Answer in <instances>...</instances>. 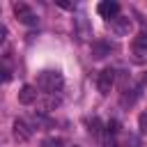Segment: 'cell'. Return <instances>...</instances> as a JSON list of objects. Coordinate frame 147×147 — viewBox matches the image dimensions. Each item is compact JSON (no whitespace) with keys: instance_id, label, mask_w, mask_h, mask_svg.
Here are the masks:
<instances>
[{"instance_id":"15","label":"cell","mask_w":147,"mask_h":147,"mask_svg":"<svg viewBox=\"0 0 147 147\" xmlns=\"http://www.w3.org/2000/svg\"><path fill=\"white\" fill-rule=\"evenodd\" d=\"M145 83H147V74H145Z\"/></svg>"},{"instance_id":"7","label":"cell","mask_w":147,"mask_h":147,"mask_svg":"<svg viewBox=\"0 0 147 147\" xmlns=\"http://www.w3.org/2000/svg\"><path fill=\"white\" fill-rule=\"evenodd\" d=\"M96 11H99L103 18L113 21V18L119 16V2H115V0H103V2L96 5Z\"/></svg>"},{"instance_id":"12","label":"cell","mask_w":147,"mask_h":147,"mask_svg":"<svg viewBox=\"0 0 147 147\" xmlns=\"http://www.w3.org/2000/svg\"><path fill=\"white\" fill-rule=\"evenodd\" d=\"M138 126H140V133H147V113L138 117Z\"/></svg>"},{"instance_id":"2","label":"cell","mask_w":147,"mask_h":147,"mask_svg":"<svg viewBox=\"0 0 147 147\" xmlns=\"http://www.w3.org/2000/svg\"><path fill=\"white\" fill-rule=\"evenodd\" d=\"M131 55H133V62L138 64H147V32H138V37L133 39L131 44Z\"/></svg>"},{"instance_id":"3","label":"cell","mask_w":147,"mask_h":147,"mask_svg":"<svg viewBox=\"0 0 147 147\" xmlns=\"http://www.w3.org/2000/svg\"><path fill=\"white\" fill-rule=\"evenodd\" d=\"M14 14H16V18L21 21V23H25V25H34L37 23V14L32 11V7L30 5H25V2H14Z\"/></svg>"},{"instance_id":"10","label":"cell","mask_w":147,"mask_h":147,"mask_svg":"<svg viewBox=\"0 0 147 147\" xmlns=\"http://www.w3.org/2000/svg\"><path fill=\"white\" fill-rule=\"evenodd\" d=\"M108 51H110V48H108L106 44H101V41H96V44L92 46V55H94L96 60H101V57H106V55H108Z\"/></svg>"},{"instance_id":"5","label":"cell","mask_w":147,"mask_h":147,"mask_svg":"<svg viewBox=\"0 0 147 147\" xmlns=\"http://www.w3.org/2000/svg\"><path fill=\"white\" fill-rule=\"evenodd\" d=\"M113 85H115V69H103L101 74H99V78H96V87H99V92L101 94H108L110 90H113Z\"/></svg>"},{"instance_id":"1","label":"cell","mask_w":147,"mask_h":147,"mask_svg":"<svg viewBox=\"0 0 147 147\" xmlns=\"http://www.w3.org/2000/svg\"><path fill=\"white\" fill-rule=\"evenodd\" d=\"M64 85V78L57 69H44L39 76H37V87L44 92V94H57Z\"/></svg>"},{"instance_id":"16","label":"cell","mask_w":147,"mask_h":147,"mask_svg":"<svg viewBox=\"0 0 147 147\" xmlns=\"http://www.w3.org/2000/svg\"><path fill=\"white\" fill-rule=\"evenodd\" d=\"M136 147H138V145H136Z\"/></svg>"},{"instance_id":"8","label":"cell","mask_w":147,"mask_h":147,"mask_svg":"<svg viewBox=\"0 0 147 147\" xmlns=\"http://www.w3.org/2000/svg\"><path fill=\"white\" fill-rule=\"evenodd\" d=\"M60 103H62V99H60L57 94H44V96L37 99V108H39V113H51V110L60 108Z\"/></svg>"},{"instance_id":"13","label":"cell","mask_w":147,"mask_h":147,"mask_svg":"<svg viewBox=\"0 0 147 147\" xmlns=\"http://www.w3.org/2000/svg\"><path fill=\"white\" fill-rule=\"evenodd\" d=\"M5 39H7V28L0 25V44H5Z\"/></svg>"},{"instance_id":"4","label":"cell","mask_w":147,"mask_h":147,"mask_svg":"<svg viewBox=\"0 0 147 147\" xmlns=\"http://www.w3.org/2000/svg\"><path fill=\"white\" fill-rule=\"evenodd\" d=\"M108 30L115 34V37H126L131 32V18L129 16H117L113 21H108Z\"/></svg>"},{"instance_id":"6","label":"cell","mask_w":147,"mask_h":147,"mask_svg":"<svg viewBox=\"0 0 147 147\" xmlns=\"http://www.w3.org/2000/svg\"><path fill=\"white\" fill-rule=\"evenodd\" d=\"M11 133H14V138H16L18 142H28L30 136H32V129H30V124H28L25 119H14Z\"/></svg>"},{"instance_id":"14","label":"cell","mask_w":147,"mask_h":147,"mask_svg":"<svg viewBox=\"0 0 147 147\" xmlns=\"http://www.w3.org/2000/svg\"><path fill=\"white\" fill-rule=\"evenodd\" d=\"M7 78H9V76H7V71H5V69H0V83H5Z\"/></svg>"},{"instance_id":"11","label":"cell","mask_w":147,"mask_h":147,"mask_svg":"<svg viewBox=\"0 0 147 147\" xmlns=\"http://www.w3.org/2000/svg\"><path fill=\"white\" fill-rule=\"evenodd\" d=\"M41 147H64V142L60 138H44L41 140Z\"/></svg>"},{"instance_id":"9","label":"cell","mask_w":147,"mask_h":147,"mask_svg":"<svg viewBox=\"0 0 147 147\" xmlns=\"http://www.w3.org/2000/svg\"><path fill=\"white\" fill-rule=\"evenodd\" d=\"M37 87L34 85H23L21 87V92H18V103H23V106H32V103H37Z\"/></svg>"}]
</instances>
